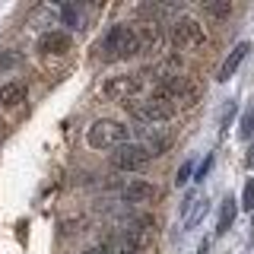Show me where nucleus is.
Returning <instances> with one entry per match:
<instances>
[{
    "label": "nucleus",
    "instance_id": "obj_1",
    "mask_svg": "<svg viewBox=\"0 0 254 254\" xmlns=\"http://www.w3.org/2000/svg\"><path fill=\"white\" fill-rule=\"evenodd\" d=\"M156 95H162V99H169L175 108H190V105H197V99H200V83H197L194 76H185V73H169L162 79V83L153 89Z\"/></svg>",
    "mask_w": 254,
    "mask_h": 254
},
{
    "label": "nucleus",
    "instance_id": "obj_2",
    "mask_svg": "<svg viewBox=\"0 0 254 254\" xmlns=\"http://www.w3.org/2000/svg\"><path fill=\"white\" fill-rule=\"evenodd\" d=\"M102 54L108 61H124L140 54V38H137V26L130 22H121V26H111L102 38Z\"/></svg>",
    "mask_w": 254,
    "mask_h": 254
},
{
    "label": "nucleus",
    "instance_id": "obj_3",
    "mask_svg": "<svg viewBox=\"0 0 254 254\" xmlns=\"http://www.w3.org/2000/svg\"><path fill=\"white\" fill-rule=\"evenodd\" d=\"M86 140H89L92 149H118L124 146L127 140V127L121 121H111V118H102V121H95L89 127V133H86Z\"/></svg>",
    "mask_w": 254,
    "mask_h": 254
},
{
    "label": "nucleus",
    "instance_id": "obj_4",
    "mask_svg": "<svg viewBox=\"0 0 254 254\" xmlns=\"http://www.w3.org/2000/svg\"><path fill=\"white\" fill-rule=\"evenodd\" d=\"M127 108H130V115L137 118V121H146V124L169 121V118H175V115H178V108H175L169 99L156 95V92H149L146 99H137V102H130Z\"/></svg>",
    "mask_w": 254,
    "mask_h": 254
},
{
    "label": "nucleus",
    "instance_id": "obj_5",
    "mask_svg": "<svg viewBox=\"0 0 254 254\" xmlns=\"http://www.w3.org/2000/svg\"><path fill=\"white\" fill-rule=\"evenodd\" d=\"M149 159H153V149H149L146 143H124V146H118L115 153H111V165L121 169V172H137Z\"/></svg>",
    "mask_w": 254,
    "mask_h": 254
},
{
    "label": "nucleus",
    "instance_id": "obj_6",
    "mask_svg": "<svg viewBox=\"0 0 254 254\" xmlns=\"http://www.w3.org/2000/svg\"><path fill=\"white\" fill-rule=\"evenodd\" d=\"M169 38H172V45L178 48V51H190V48L203 45L206 35H203V26H200L197 19H190V16H181V19H175Z\"/></svg>",
    "mask_w": 254,
    "mask_h": 254
},
{
    "label": "nucleus",
    "instance_id": "obj_7",
    "mask_svg": "<svg viewBox=\"0 0 254 254\" xmlns=\"http://www.w3.org/2000/svg\"><path fill=\"white\" fill-rule=\"evenodd\" d=\"M137 26V38H140V54L143 51H159L165 42V32L159 22H133Z\"/></svg>",
    "mask_w": 254,
    "mask_h": 254
},
{
    "label": "nucleus",
    "instance_id": "obj_8",
    "mask_svg": "<svg viewBox=\"0 0 254 254\" xmlns=\"http://www.w3.org/2000/svg\"><path fill=\"white\" fill-rule=\"evenodd\" d=\"M156 185H149V181H140V178H133V181H127V185L121 188V197L127 203H149V200H156Z\"/></svg>",
    "mask_w": 254,
    "mask_h": 254
},
{
    "label": "nucleus",
    "instance_id": "obj_9",
    "mask_svg": "<svg viewBox=\"0 0 254 254\" xmlns=\"http://www.w3.org/2000/svg\"><path fill=\"white\" fill-rule=\"evenodd\" d=\"M248 51H251V42H238L232 51H229V58L222 61V67H219V73H216L219 83H229V79L235 76V70L242 67V61H245V58H248Z\"/></svg>",
    "mask_w": 254,
    "mask_h": 254
},
{
    "label": "nucleus",
    "instance_id": "obj_10",
    "mask_svg": "<svg viewBox=\"0 0 254 254\" xmlns=\"http://www.w3.org/2000/svg\"><path fill=\"white\" fill-rule=\"evenodd\" d=\"M38 51L45 54H67L70 51V35L67 32H45L38 38Z\"/></svg>",
    "mask_w": 254,
    "mask_h": 254
},
{
    "label": "nucleus",
    "instance_id": "obj_11",
    "mask_svg": "<svg viewBox=\"0 0 254 254\" xmlns=\"http://www.w3.org/2000/svg\"><path fill=\"white\" fill-rule=\"evenodd\" d=\"M238 216V200L235 197H226V200L219 203V219H216V235H226L229 229H232V222Z\"/></svg>",
    "mask_w": 254,
    "mask_h": 254
},
{
    "label": "nucleus",
    "instance_id": "obj_12",
    "mask_svg": "<svg viewBox=\"0 0 254 254\" xmlns=\"http://www.w3.org/2000/svg\"><path fill=\"white\" fill-rule=\"evenodd\" d=\"M22 102H26V86L22 83H6L3 89H0V105L16 108V105H22Z\"/></svg>",
    "mask_w": 254,
    "mask_h": 254
},
{
    "label": "nucleus",
    "instance_id": "obj_13",
    "mask_svg": "<svg viewBox=\"0 0 254 254\" xmlns=\"http://www.w3.org/2000/svg\"><path fill=\"white\" fill-rule=\"evenodd\" d=\"M206 206H210V203H206L203 197H197V200L190 203V206H188L185 213H181V216H185V229H194L197 222H200V219L206 216Z\"/></svg>",
    "mask_w": 254,
    "mask_h": 254
},
{
    "label": "nucleus",
    "instance_id": "obj_14",
    "mask_svg": "<svg viewBox=\"0 0 254 254\" xmlns=\"http://www.w3.org/2000/svg\"><path fill=\"white\" fill-rule=\"evenodd\" d=\"M238 137H242V140L254 137V111H248V115L242 118V124H238Z\"/></svg>",
    "mask_w": 254,
    "mask_h": 254
},
{
    "label": "nucleus",
    "instance_id": "obj_15",
    "mask_svg": "<svg viewBox=\"0 0 254 254\" xmlns=\"http://www.w3.org/2000/svg\"><path fill=\"white\" fill-rule=\"evenodd\" d=\"M242 206L248 213H254V178L245 181V190H242Z\"/></svg>",
    "mask_w": 254,
    "mask_h": 254
},
{
    "label": "nucleus",
    "instance_id": "obj_16",
    "mask_svg": "<svg viewBox=\"0 0 254 254\" xmlns=\"http://www.w3.org/2000/svg\"><path fill=\"white\" fill-rule=\"evenodd\" d=\"M190 178H194V162H185V165L178 169V178H175V185H178V188H185Z\"/></svg>",
    "mask_w": 254,
    "mask_h": 254
},
{
    "label": "nucleus",
    "instance_id": "obj_17",
    "mask_svg": "<svg viewBox=\"0 0 254 254\" xmlns=\"http://www.w3.org/2000/svg\"><path fill=\"white\" fill-rule=\"evenodd\" d=\"M203 10L210 16H229L232 13V3H203Z\"/></svg>",
    "mask_w": 254,
    "mask_h": 254
},
{
    "label": "nucleus",
    "instance_id": "obj_18",
    "mask_svg": "<svg viewBox=\"0 0 254 254\" xmlns=\"http://www.w3.org/2000/svg\"><path fill=\"white\" fill-rule=\"evenodd\" d=\"M210 169H213V153H210V156H206L203 162H200V165L194 169V181H203L206 175H210Z\"/></svg>",
    "mask_w": 254,
    "mask_h": 254
},
{
    "label": "nucleus",
    "instance_id": "obj_19",
    "mask_svg": "<svg viewBox=\"0 0 254 254\" xmlns=\"http://www.w3.org/2000/svg\"><path fill=\"white\" fill-rule=\"evenodd\" d=\"M232 115H235V102H229V105L222 108V118H219V124H222V127H229V121H232Z\"/></svg>",
    "mask_w": 254,
    "mask_h": 254
},
{
    "label": "nucleus",
    "instance_id": "obj_20",
    "mask_svg": "<svg viewBox=\"0 0 254 254\" xmlns=\"http://www.w3.org/2000/svg\"><path fill=\"white\" fill-rule=\"evenodd\" d=\"M64 22H70V26H76L79 29V19H76V10H73V6H64Z\"/></svg>",
    "mask_w": 254,
    "mask_h": 254
},
{
    "label": "nucleus",
    "instance_id": "obj_21",
    "mask_svg": "<svg viewBox=\"0 0 254 254\" xmlns=\"http://www.w3.org/2000/svg\"><path fill=\"white\" fill-rule=\"evenodd\" d=\"M13 61H19V58H16V54H3V58H0V70H3V67H10Z\"/></svg>",
    "mask_w": 254,
    "mask_h": 254
},
{
    "label": "nucleus",
    "instance_id": "obj_22",
    "mask_svg": "<svg viewBox=\"0 0 254 254\" xmlns=\"http://www.w3.org/2000/svg\"><path fill=\"white\" fill-rule=\"evenodd\" d=\"M206 251H210V242L203 238V242H200V248H197V254H206Z\"/></svg>",
    "mask_w": 254,
    "mask_h": 254
},
{
    "label": "nucleus",
    "instance_id": "obj_23",
    "mask_svg": "<svg viewBox=\"0 0 254 254\" xmlns=\"http://www.w3.org/2000/svg\"><path fill=\"white\" fill-rule=\"evenodd\" d=\"M248 165H254V146H251V153H248Z\"/></svg>",
    "mask_w": 254,
    "mask_h": 254
}]
</instances>
